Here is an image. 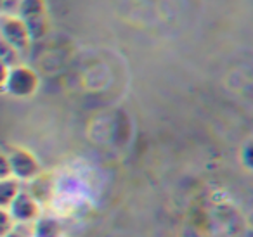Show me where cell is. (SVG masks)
Masks as SVG:
<instances>
[{"label":"cell","mask_w":253,"mask_h":237,"mask_svg":"<svg viewBox=\"0 0 253 237\" xmlns=\"http://www.w3.org/2000/svg\"><path fill=\"white\" fill-rule=\"evenodd\" d=\"M11 177V164H9V158L7 154L0 153V180L2 178H9Z\"/></svg>","instance_id":"obj_11"},{"label":"cell","mask_w":253,"mask_h":237,"mask_svg":"<svg viewBox=\"0 0 253 237\" xmlns=\"http://www.w3.org/2000/svg\"><path fill=\"white\" fill-rule=\"evenodd\" d=\"M61 223L52 216H42L33 222V237H59Z\"/></svg>","instance_id":"obj_6"},{"label":"cell","mask_w":253,"mask_h":237,"mask_svg":"<svg viewBox=\"0 0 253 237\" xmlns=\"http://www.w3.org/2000/svg\"><path fill=\"white\" fill-rule=\"evenodd\" d=\"M16 16L25 23L32 42L43 39L49 33V14H47L45 0H21Z\"/></svg>","instance_id":"obj_1"},{"label":"cell","mask_w":253,"mask_h":237,"mask_svg":"<svg viewBox=\"0 0 253 237\" xmlns=\"http://www.w3.org/2000/svg\"><path fill=\"white\" fill-rule=\"evenodd\" d=\"M4 237H21V234H19V232H16V230L12 229L11 232H9L7 236H4Z\"/></svg>","instance_id":"obj_14"},{"label":"cell","mask_w":253,"mask_h":237,"mask_svg":"<svg viewBox=\"0 0 253 237\" xmlns=\"http://www.w3.org/2000/svg\"><path fill=\"white\" fill-rule=\"evenodd\" d=\"M0 39L7 42L11 47H14L18 52H26L32 43L25 23L16 14L0 16Z\"/></svg>","instance_id":"obj_4"},{"label":"cell","mask_w":253,"mask_h":237,"mask_svg":"<svg viewBox=\"0 0 253 237\" xmlns=\"http://www.w3.org/2000/svg\"><path fill=\"white\" fill-rule=\"evenodd\" d=\"M7 73H9V68L5 66L2 61H0V88H4V83H5V78H7Z\"/></svg>","instance_id":"obj_13"},{"label":"cell","mask_w":253,"mask_h":237,"mask_svg":"<svg viewBox=\"0 0 253 237\" xmlns=\"http://www.w3.org/2000/svg\"><path fill=\"white\" fill-rule=\"evenodd\" d=\"M19 191H21L19 180H16L14 177L2 178L0 180V208H9Z\"/></svg>","instance_id":"obj_7"},{"label":"cell","mask_w":253,"mask_h":237,"mask_svg":"<svg viewBox=\"0 0 253 237\" xmlns=\"http://www.w3.org/2000/svg\"><path fill=\"white\" fill-rule=\"evenodd\" d=\"M21 0H0V16H12L18 12Z\"/></svg>","instance_id":"obj_10"},{"label":"cell","mask_w":253,"mask_h":237,"mask_svg":"<svg viewBox=\"0 0 253 237\" xmlns=\"http://www.w3.org/2000/svg\"><path fill=\"white\" fill-rule=\"evenodd\" d=\"M18 57H19L18 50L0 39V61H2L7 68H12L18 64Z\"/></svg>","instance_id":"obj_8"},{"label":"cell","mask_w":253,"mask_h":237,"mask_svg":"<svg viewBox=\"0 0 253 237\" xmlns=\"http://www.w3.org/2000/svg\"><path fill=\"white\" fill-rule=\"evenodd\" d=\"M243 161H245L246 166L253 170V142H250L243 151Z\"/></svg>","instance_id":"obj_12"},{"label":"cell","mask_w":253,"mask_h":237,"mask_svg":"<svg viewBox=\"0 0 253 237\" xmlns=\"http://www.w3.org/2000/svg\"><path fill=\"white\" fill-rule=\"evenodd\" d=\"M9 213H11L12 220L16 222H35L40 216V206L39 201L33 198V194L25 191H19L18 196L12 199L9 204Z\"/></svg>","instance_id":"obj_5"},{"label":"cell","mask_w":253,"mask_h":237,"mask_svg":"<svg viewBox=\"0 0 253 237\" xmlns=\"http://www.w3.org/2000/svg\"><path fill=\"white\" fill-rule=\"evenodd\" d=\"M40 85V78L35 70L23 64H16V66L9 68L7 78H5L4 90L12 97L26 99L32 97L37 92Z\"/></svg>","instance_id":"obj_2"},{"label":"cell","mask_w":253,"mask_h":237,"mask_svg":"<svg viewBox=\"0 0 253 237\" xmlns=\"http://www.w3.org/2000/svg\"><path fill=\"white\" fill-rule=\"evenodd\" d=\"M9 164H11V177H14L19 182H28L35 180L40 173H42V166L40 161L33 153L23 147H16L7 154Z\"/></svg>","instance_id":"obj_3"},{"label":"cell","mask_w":253,"mask_h":237,"mask_svg":"<svg viewBox=\"0 0 253 237\" xmlns=\"http://www.w3.org/2000/svg\"><path fill=\"white\" fill-rule=\"evenodd\" d=\"M12 229H14V220H12L9 209L0 208V237L7 236Z\"/></svg>","instance_id":"obj_9"}]
</instances>
